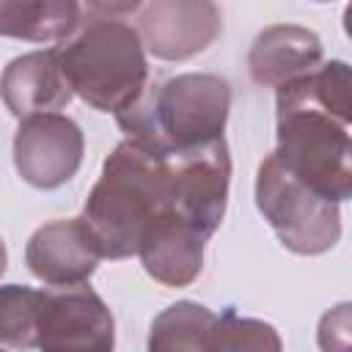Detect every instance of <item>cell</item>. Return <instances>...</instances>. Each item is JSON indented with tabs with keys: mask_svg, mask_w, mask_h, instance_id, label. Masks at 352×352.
<instances>
[{
	"mask_svg": "<svg viewBox=\"0 0 352 352\" xmlns=\"http://www.w3.org/2000/svg\"><path fill=\"white\" fill-rule=\"evenodd\" d=\"M349 85V66L327 60L275 94L278 146L272 157L300 184L333 204L352 195Z\"/></svg>",
	"mask_w": 352,
	"mask_h": 352,
	"instance_id": "cell-1",
	"label": "cell"
},
{
	"mask_svg": "<svg viewBox=\"0 0 352 352\" xmlns=\"http://www.w3.org/2000/svg\"><path fill=\"white\" fill-rule=\"evenodd\" d=\"M88 19L55 47L58 66L85 104L99 113L126 110L148 85V63L138 30L121 19L132 6H88Z\"/></svg>",
	"mask_w": 352,
	"mask_h": 352,
	"instance_id": "cell-2",
	"label": "cell"
},
{
	"mask_svg": "<svg viewBox=\"0 0 352 352\" xmlns=\"http://www.w3.org/2000/svg\"><path fill=\"white\" fill-rule=\"evenodd\" d=\"M231 110V85L220 74L187 72L143 88L116 121L126 140L170 157L223 138Z\"/></svg>",
	"mask_w": 352,
	"mask_h": 352,
	"instance_id": "cell-3",
	"label": "cell"
},
{
	"mask_svg": "<svg viewBox=\"0 0 352 352\" xmlns=\"http://www.w3.org/2000/svg\"><path fill=\"white\" fill-rule=\"evenodd\" d=\"M162 209H168L165 157L121 140L85 198L82 223L94 234L102 258H129L138 256L146 228Z\"/></svg>",
	"mask_w": 352,
	"mask_h": 352,
	"instance_id": "cell-4",
	"label": "cell"
},
{
	"mask_svg": "<svg viewBox=\"0 0 352 352\" xmlns=\"http://www.w3.org/2000/svg\"><path fill=\"white\" fill-rule=\"evenodd\" d=\"M256 206L292 253L319 256L341 236L338 204L300 184L272 154L261 160L256 173Z\"/></svg>",
	"mask_w": 352,
	"mask_h": 352,
	"instance_id": "cell-5",
	"label": "cell"
},
{
	"mask_svg": "<svg viewBox=\"0 0 352 352\" xmlns=\"http://www.w3.org/2000/svg\"><path fill=\"white\" fill-rule=\"evenodd\" d=\"M168 165V206L182 214L204 239H209L228 204L231 154L226 140L165 157Z\"/></svg>",
	"mask_w": 352,
	"mask_h": 352,
	"instance_id": "cell-6",
	"label": "cell"
},
{
	"mask_svg": "<svg viewBox=\"0 0 352 352\" xmlns=\"http://www.w3.org/2000/svg\"><path fill=\"white\" fill-rule=\"evenodd\" d=\"M38 352H113L116 324L104 300L85 283L41 292Z\"/></svg>",
	"mask_w": 352,
	"mask_h": 352,
	"instance_id": "cell-7",
	"label": "cell"
},
{
	"mask_svg": "<svg viewBox=\"0 0 352 352\" xmlns=\"http://www.w3.org/2000/svg\"><path fill=\"white\" fill-rule=\"evenodd\" d=\"M85 138L77 121L60 113H41L22 118L14 135L16 173L38 190L66 184L82 162Z\"/></svg>",
	"mask_w": 352,
	"mask_h": 352,
	"instance_id": "cell-8",
	"label": "cell"
},
{
	"mask_svg": "<svg viewBox=\"0 0 352 352\" xmlns=\"http://www.w3.org/2000/svg\"><path fill=\"white\" fill-rule=\"evenodd\" d=\"M135 14L140 44L160 60L192 58L223 30L220 8L209 0H154Z\"/></svg>",
	"mask_w": 352,
	"mask_h": 352,
	"instance_id": "cell-9",
	"label": "cell"
},
{
	"mask_svg": "<svg viewBox=\"0 0 352 352\" xmlns=\"http://www.w3.org/2000/svg\"><path fill=\"white\" fill-rule=\"evenodd\" d=\"M99 245L82 217L50 220L25 245L28 270L47 286H80L99 267Z\"/></svg>",
	"mask_w": 352,
	"mask_h": 352,
	"instance_id": "cell-10",
	"label": "cell"
},
{
	"mask_svg": "<svg viewBox=\"0 0 352 352\" xmlns=\"http://www.w3.org/2000/svg\"><path fill=\"white\" fill-rule=\"evenodd\" d=\"M206 239L170 206L162 209L146 228L138 256L143 270L162 286H190L204 270Z\"/></svg>",
	"mask_w": 352,
	"mask_h": 352,
	"instance_id": "cell-11",
	"label": "cell"
},
{
	"mask_svg": "<svg viewBox=\"0 0 352 352\" xmlns=\"http://www.w3.org/2000/svg\"><path fill=\"white\" fill-rule=\"evenodd\" d=\"M0 96L19 121L66 107L72 102V88L58 66L55 50L14 58L0 74Z\"/></svg>",
	"mask_w": 352,
	"mask_h": 352,
	"instance_id": "cell-12",
	"label": "cell"
},
{
	"mask_svg": "<svg viewBox=\"0 0 352 352\" xmlns=\"http://www.w3.org/2000/svg\"><path fill=\"white\" fill-rule=\"evenodd\" d=\"M319 63H322V41L314 30L300 25L264 28L248 52L250 77L267 88H280L283 82L314 72Z\"/></svg>",
	"mask_w": 352,
	"mask_h": 352,
	"instance_id": "cell-13",
	"label": "cell"
},
{
	"mask_svg": "<svg viewBox=\"0 0 352 352\" xmlns=\"http://www.w3.org/2000/svg\"><path fill=\"white\" fill-rule=\"evenodd\" d=\"M82 22L72 0H0V36L22 41H66Z\"/></svg>",
	"mask_w": 352,
	"mask_h": 352,
	"instance_id": "cell-14",
	"label": "cell"
},
{
	"mask_svg": "<svg viewBox=\"0 0 352 352\" xmlns=\"http://www.w3.org/2000/svg\"><path fill=\"white\" fill-rule=\"evenodd\" d=\"M214 311L179 300L160 311L148 330V352H212V324Z\"/></svg>",
	"mask_w": 352,
	"mask_h": 352,
	"instance_id": "cell-15",
	"label": "cell"
},
{
	"mask_svg": "<svg viewBox=\"0 0 352 352\" xmlns=\"http://www.w3.org/2000/svg\"><path fill=\"white\" fill-rule=\"evenodd\" d=\"M41 292L19 283L0 286V344L11 349H33L38 327Z\"/></svg>",
	"mask_w": 352,
	"mask_h": 352,
	"instance_id": "cell-16",
	"label": "cell"
},
{
	"mask_svg": "<svg viewBox=\"0 0 352 352\" xmlns=\"http://www.w3.org/2000/svg\"><path fill=\"white\" fill-rule=\"evenodd\" d=\"M212 352H283V341L270 322L226 308L212 324Z\"/></svg>",
	"mask_w": 352,
	"mask_h": 352,
	"instance_id": "cell-17",
	"label": "cell"
},
{
	"mask_svg": "<svg viewBox=\"0 0 352 352\" xmlns=\"http://www.w3.org/2000/svg\"><path fill=\"white\" fill-rule=\"evenodd\" d=\"M322 352H349V302L327 311L319 322Z\"/></svg>",
	"mask_w": 352,
	"mask_h": 352,
	"instance_id": "cell-18",
	"label": "cell"
},
{
	"mask_svg": "<svg viewBox=\"0 0 352 352\" xmlns=\"http://www.w3.org/2000/svg\"><path fill=\"white\" fill-rule=\"evenodd\" d=\"M6 264H8V253H6V242L0 239V278H3V272H6Z\"/></svg>",
	"mask_w": 352,
	"mask_h": 352,
	"instance_id": "cell-19",
	"label": "cell"
},
{
	"mask_svg": "<svg viewBox=\"0 0 352 352\" xmlns=\"http://www.w3.org/2000/svg\"><path fill=\"white\" fill-rule=\"evenodd\" d=\"M0 352H3V349H0Z\"/></svg>",
	"mask_w": 352,
	"mask_h": 352,
	"instance_id": "cell-20",
	"label": "cell"
}]
</instances>
